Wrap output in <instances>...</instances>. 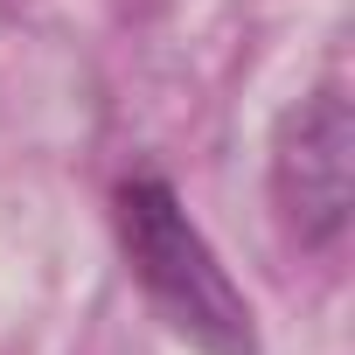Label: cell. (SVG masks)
<instances>
[{
  "instance_id": "obj_1",
  "label": "cell",
  "mask_w": 355,
  "mask_h": 355,
  "mask_svg": "<svg viewBox=\"0 0 355 355\" xmlns=\"http://www.w3.org/2000/svg\"><path fill=\"white\" fill-rule=\"evenodd\" d=\"M112 216H119V244L132 258V279L146 286V300L167 313L174 334H189L202 355H258V327H251L244 293L230 286V272L216 265V251L182 216V202H174V189L160 174L119 182Z\"/></svg>"
},
{
  "instance_id": "obj_2",
  "label": "cell",
  "mask_w": 355,
  "mask_h": 355,
  "mask_svg": "<svg viewBox=\"0 0 355 355\" xmlns=\"http://www.w3.org/2000/svg\"><path fill=\"white\" fill-rule=\"evenodd\" d=\"M272 189L293 216V230L306 244H334L348 223V105L341 91H313L286 132H279V160H272Z\"/></svg>"
}]
</instances>
